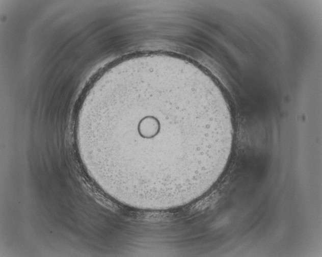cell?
<instances>
[{
	"label": "cell",
	"instance_id": "obj_1",
	"mask_svg": "<svg viewBox=\"0 0 322 257\" xmlns=\"http://www.w3.org/2000/svg\"><path fill=\"white\" fill-rule=\"evenodd\" d=\"M129 80L120 87L127 100L124 97L119 113L89 122L87 128L127 144L133 182L166 190L219 171L232 150L234 125L214 92L198 80L165 70L140 71Z\"/></svg>",
	"mask_w": 322,
	"mask_h": 257
}]
</instances>
